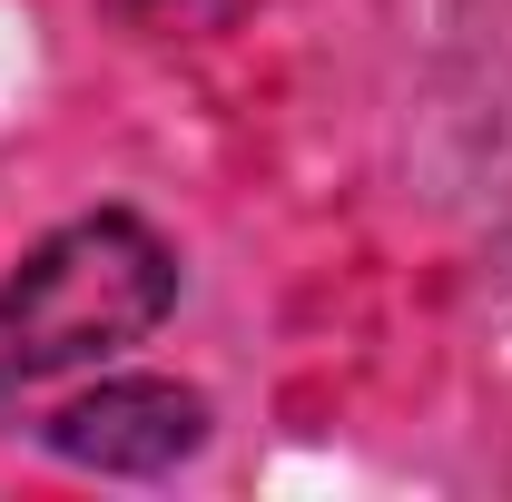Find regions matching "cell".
<instances>
[{"instance_id":"6da1fadb","label":"cell","mask_w":512,"mask_h":502,"mask_svg":"<svg viewBox=\"0 0 512 502\" xmlns=\"http://www.w3.org/2000/svg\"><path fill=\"white\" fill-rule=\"evenodd\" d=\"M168 306H178V256L158 227H138L119 207L69 217L60 237H40L0 276V394H30L69 365L119 355Z\"/></svg>"},{"instance_id":"7a4b0ae2","label":"cell","mask_w":512,"mask_h":502,"mask_svg":"<svg viewBox=\"0 0 512 502\" xmlns=\"http://www.w3.org/2000/svg\"><path fill=\"white\" fill-rule=\"evenodd\" d=\"M40 443L69 453V463H99V473H168V463H188L197 443H207V404H197L188 384L128 375V384H99V394L60 404L40 424Z\"/></svg>"},{"instance_id":"3957f363","label":"cell","mask_w":512,"mask_h":502,"mask_svg":"<svg viewBox=\"0 0 512 502\" xmlns=\"http://www.w3.org/2000/svg\"><path fill=\"white\" fill-rule=\"evenodd\" d=\"M119 20H138V30H227L247 0H109Z\"/></svg>"}]
</instances>
